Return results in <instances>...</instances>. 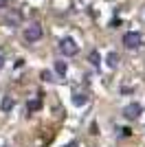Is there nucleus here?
Returning a JSON list of instances; mask_svg holds the SVG:
<instances>
[{"label":"nucleus","instance_id":"8","mask_svg":"<svg viewBox=\"0 0 145 147\" xmlns=\"http://www.w3.org/2000/svg\"><path fill=\"white\" fill-rule=\"evenodd\" d=\"M86 101H88L86 94H75V97H72V103L75 105H86Z\"/></svg>","mask_w":145,"mask_h":147},{"label":"nucleus","instance_id":"10","mask_svg":"<svg viewBox=\"0 0 145 147\" xmlns=\"http://www.w3.org/2000/svg\"><path fill=\"white\" fill-rule=\"evenodd\" d=\"M88 59H90V64H92V66H99V64H101V57H99V53H97V51H92Z\"/></svg>","mask_w":145,"mask_h":147},{"label":"nucleus","instance_id":"3","mask_svg":"<svg viewBox=\"0 0 145 147\" xmlns=\"http://www.w3.org/2000/svg\"><path fill=\"white\" fill-rule=\"evenodd\" d=\"M42 35H44V31H42V26H40V24H31V26L24 29V40H26L29 44L42 40Z\"/></svg>","mask_w":145,"mask_h":147},{"label":"nucleus","instance_id":"9","mask_svg":"<svg viewBox=\"0 0 145 147\" xmlns=\"http://www.w3.org/2000/svg\"><path fill=\"white\" fill-rule=\"evenodd\" d=\"M117 64H119V55H117V53H110V55H108V66L117 68Z\"/></svg>","mask_w":145,"mask_h":147},{"label":"nucleus","instance_id":"13","mask_svg":"<svg viewBox=\"0 0 145 147\" xmlns=\"http://www.w3.org/2000/svg\"><path fill=\"white\" fill-rule=\"evenodd\" d=\"M64 147H79V145H77L75 141H72V143H68V145H64Z\"/></svg>","mask_w":145,"mask_h":147},{"label":"nucleus","instance_id":"2","mask_svg":"<svg viewBox=\"0 0 145 147\" xmlns=\"http://www.w3.org/2000/svg\"><path fill=\"white\" fill-rule=\"evenodd\" d=\"M123 44H125V49L134 51L143 44V37H141V33H136V31H127L125 35H123Z\"/></svg>","mask_w":145,"mask_h":147},{"label":"nucleus","instance_id":"6","mask_svg":"<svg viewBox=\"0 0 145 147\" xmlns=\"http://www.w3.org/2000/svg\"><path fill=\"white\" fill-rule=\"evenodd\" d=\"M40 108H42V101H40V99H35V101L31 99L29 103H26V110H29V112H37Z\"/></svg>","mask_w":145,"mask_h":147},{"label":"nucleus","instance_id":"12","mask_svg":"<svg viewBox=\"0 0 145 147\" xmlns=\"http://www.w3.org/2000/svg\"><path fill=\"white\" fill-rule=\"evenodd\" d=\"M130 134H132V129H130V127H121V136H125V138H127Z\"/></svg>","mask_w":145,"mask_h":147},{"label":"nucleus","instance_id":"15","mask_svg":"<svg viewBox=\"0 0 145 147\" xmlns=\"http://www.w3.org/2000/svg\"><path fill=\"white\" fill-rule=\"evenodd\" d=\"M2 66H5V59H2V55H0V68H2Z\"/></svg>","mask_w":145,"mask_h":147},{"label":"nucleus","instance_id":"14","mask_svg":"<svg viewBox=\"0 0 145 147\" xmlns=\"http://www.w3.org/2000/svg\"><path fill=\"white\" fill-rule=\"evenodd\" d=\"M7 7V0H0V9H5Z\"/></svg>","mask_w":145,"mask_h":147},{"label":"nucleus","instance_id":"1","mask_svg":"<svg viewBox=\"0 0 145 147\" xmlns=\"http://www.w3.org/2000/svg\"><path fill=\"white\" fill-rule=\"evenodd\" d=\"M60 51H62V55H66V57H75L79 53V46L75 44V40L64 37V40L60 42Z\"/></svg>","mask_w":145,"mask_h":147},{"label":"nucleus","instance_id":"11","mask_svg":"<svg viewBox=\"0 0 145 147\" xmlns=\"http://www.w3.org/2000/svg\"><path fill=\"white\" fill-rule=\"evenodd\" d=\"M9 22H20V13H11V16H9Z\"/></svg>","mask_w":145,"mask_h":147},{"label":"nucleus","instance_id":"7","mask_svg":"<svg viewBox=\"0 0 145 147\" xmlns=\"http://www.w3.org/2000/svg\"><path fill=\"white\" fill-rule=\"evenodd\" d=\"M9 110H13V97L2 99V112H9Z\"/></svg>","mask_w":145,"mask_h":147},{"label":"nucleus","instance_id":"5","mask_svg":"<svg viewBox=\"0 0 145 147\" xmlns=\"http://www.w3.org/2000/svg\"><path fill=\"white\" fill-rule=\"evenodd\" d=\"M55 70H57V75H60V77H66V73H68L66 61H55Z\"/></svg>","mask_w":145,"mask_h":147},{"label":"nucleus","instance_id":"4","mask_svg":"<svg viewBox=\"0 0 145 147\" xmlns=\"http://www.w3.org/2000/svg\"><path fill=\"white\" fill-rule=\"evenodd\" d=\"M141 114H143V105L141 103H127L125 108H123V117H125L127 121H134V119H139Z\"/></svg>","mask_w":145,"mask_h":147}]
</instances>
